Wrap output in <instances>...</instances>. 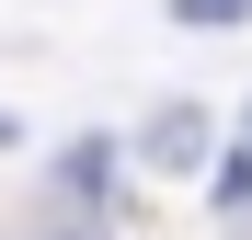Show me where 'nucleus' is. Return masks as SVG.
<instances>
[{
  "mask_svg": "<svg viewBox=\"0 0 252 240\" xmlns=\"http://www.w3.org/2000/svg\"><path fill=\"white\" fill-rule=\"evenodd\" d=\"M115 172H126V137H69V149L46 160V194H58V206H103V217H115V194H126Z\"/></svg>",
  "mask_w": 252,
  "mask_h": 240,
  "instance_id": "obj_1",
  "label": "nucleus"
},
{
  "mask_svg": "<svg viewBox=\"0 0 252 240\" xmlns=\"http://www.w3.org/2000/svg\"><path fill=\"white\" fill-rule=\"evenodd\" d=\"M206 149H218V126H206V103H160L149 126H138V172H206Z\"/></svg>",
  "mask_w": 252,
  "mask_h": 240,
  "instance_id": "obj_2",
  "label": "nucleus"
},
{
  "mask_svg": "<svg viewBox=\"0 0 252 240\" xmlns=\"http://www.w3.org/2000/svg\"><path fill=\"white\" fill-rule=\"evenodd\" d=\"M206 194H218V217H252V137H241V149H218Z\"/></svg>",
  "mask_w": 252,
  "mask_h": 240,
  "instance_id": "obj_3",
  "label": "nucleus"
},
{
  "mask_svg": "<svg viewBox=\"0 0 252 240\" xmlns=\"http://www.w3.org/2000/svg\"><path fill=\"white\" fill-rule=\"evenodd\" d=\"M34 240H115V217H103V206H58V194H46V217H34Z\"/></svg>",
  "mask_w": 252,
  "mask_h": 240,
  "instance_id": "obj_4",
  "label": "nucleus"
},
{
  "mask_svg": "<svg viewBox=\"0 0 252 240\" xmlns=\"http://www.w3.org/2000/svg\"><path fill=\"white\" fill-rule=\"evenodd\" d=\"M184 34H229V23H252V0H160Z\"/></svg>",
  "mask_w": 252,
  "mask_h": 240,
  "instance_id": "obj_5",
  "label": "nucleus"
},
{
  "mask_svg": "<svg viewBox=\"0 0 252 240\" xmlns=\"http://www.w3.org/2000/svg\"><path fill=\"white\" fill-rule=\"evenodd\" d=\"M241 137H252V103H241Z\"/></svg>",
  "mask_w": 252,
  "mask_h": 240,
  "instance_id": "obj_6",
  "label": "nucleus"
}]
</instances>
